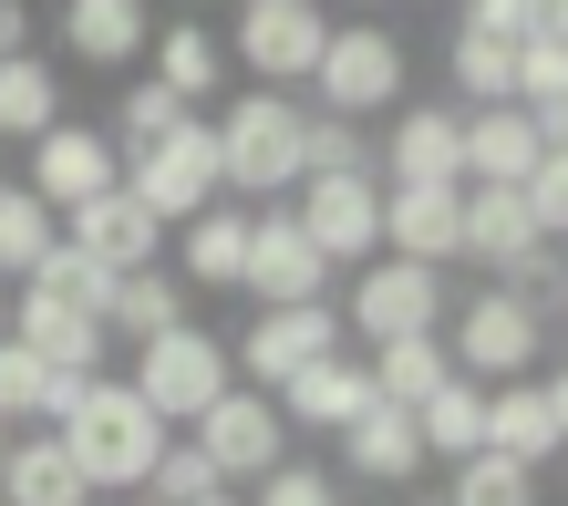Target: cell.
Returning <instances> with one entry per match:
<instances>
[{"instance_id": "obj_21", "label": "cell", "mask_w": 568, "mask_h": 506, "mask_svg": "<svg viewBox=\"0 0 568 506\" xmlns=\"http://www.w3.org/2000/svg\"><path fill=\"white\" fill-rule=\"evenodd\" d=\"M0 506H93V486L73 476L62 434H11V455H0Z\"/></svg>"}, {"instance_id": "obj_38", "label": "cell", "mask_w": 568, "mask_h": 506, "mask_svg": "<svg viewBox=\"0 0 568 506\" xmlns=\"http://www.w3.org/2000/svg\"><path fill=\"white\" fill-rule=\"evenodd\" d=\"M248 506H342V486L321 476V465H270V476H258V496Z\"/></svg>"}, {"instance_id": "obj_23", "label": "cell", "mask_w": 568, "mask_h": 506, "mask_svg": "<svg viewBox=\"0 0 568 506\" xmlns=\"http://www.w3.org/2000/svg\"><path fill=\"white\" fill-rule=\"evenodd\" d=\"M362 373H373V403H393V414H424V403L455 383V362H445V331H424V342H383Z\"/></svg>"}, {"instance_id": "obj_13", "label": "cell", "mask_w": 568, "mask_h": 506, "mask_svg": "<svg viewBox=\"0 0 568 506\" xmlns=\"http://www.w3.org/2000/svg\"><path fill=\"white\" fill-rule=\"evenodd\" d=\"M321 280H331V269H321V249L290 227V208H258V217H248L239 290L258 300V311H311V300H321Z\"/></svg>"}, {"instance_id": "obj_27", "label": "cell", "mask_w": 568, "mask_h": 506, "mask_svg": "<svg viewBox=\"0 0 568 506\" xmlns=\"http://www.w3.org/2000/svg\"><path fill=\"white\" fill-rule=\"evenodd\" d=\"M145 52H155V73H145V83H165L186 114H196V93H217V73H227V52L207 42V21H176V31H155Z\"/></svg>"}, {"instance_id": "obj_17", "label": "cell", "mask_w": 568, "mask_h": 506, "mask_svg": "<svg viewBox=\"0 0 568 506\" xmlns=\"http://www.w3.org/2000/svg\"><path fill=\"white\" fill-rule=\"evenodd\" d=\"M383 186H465V114L455 104H414L383 134Z\"/></svg>"}, {"instance_id": "obj_35", "label": "cell", "mask_w": 568, "mask_h": 506, "mask_svg": "<svg viewBox=\"0 0 568 506\" xmlns=\"http://www.w3.org/2000/svg\"><path fill=\"white\" fill-rule=\"evenodd\" d=\"M176 124H186V104H176V93H165V83H124V114H114L104 134H124L114 155H145V145H165V134H176Z\"/></svg>"}, {"instance_id": "obj_5", "label": "cell", "mask_w": 568, "mask_h": 506, "mask_svg": "<svg viewBox=\"0 0 568 506\" xmlns=\"http://www.w3.org/2000/svg\"><path fill=\"white\" fill-rule=\"evenodd\" d=\"M445 362L455 373H476V393H496V383H527L538 373V311L496 280V290H476L455 311V342H445Z\"/></svg>"}, {"instance_id": "obj_15", "label": "cell", "mask_w": 568, "mask_h": 506, "mask_svg": "<svg viewBox=\"0 0 568 506\" xmlns=\"http://www.w3.org/2000/svg\"><path fill=\"white\" fill-rule=\"evenodd\" d=\"M568 445V383H496L486 393V455H507V465H548Z\"/></svg>"}, {"instance_id": "obj_26", "label": "cell", "mask_w": 568, "mask_h": 506, "mask_svg": "<svg viewBox=\"0 0 568 506\" xmlns=\"http://www.w3.org/2000/svg\"><path fill=\"white\" fill-rule=\"evenodd\" d=\"M176 321H186V290L165 280V269H135V280H114V300H104V342L124 331L135 352H145V342H165Z\"/></svg>"}, {"instance_id": "obj_46", "label": "cell", "mask_w": 568, "mask_h": 506, "mask_svg": "<svg viewBox=\"0 0 568 506\" xmlns=\"http://www.w3.org/2000/svg\"><path fill=\"white\" fill-rule=\"evenodd\" d=\"M145 506H155V496H145Z\"/></svg>"}, {"instance_id": "obj_24", "label": "cell", "mask_w": 568, "mask_h": 506, "mask_svg": "<svg viewBox=\"0 0 568 506\" xmlns=\"http://www.w3.org/2000/svg\"><path fill=\"white\" fill-rule=\"evenodd\" d=\"M62 42H73L83 62H104V73H124V62L155 42V21L135 11V0H73V11H62Z\"/></svg>"}, {"instance_id": "obj_10", "label": "cell", "mask_w": 568, "mask_h": 506, "mask_svg": "<svg viewBox=\"0 0 568 506\" xmlns=\"http://www.w3.org/2000/svg\"><path fill=\"white\" fill-rule=\"evenodd\" d=\"M321 42H331V21L311 11V0H248V11H239V62L258 73V93L311 83L321 73Z\"/></svg>"}, {"instance_id": "obj_4", "label": "cell", "mask_w": 568, "mask_h": 506, "mask_svg": "<svg viewBox=\"0 0 568 506\" xmlns=\"http://www.w3.org/2000/svg\"><path fill=\"white\" fill-rule=\"evenodd\" d=\"M124 393H135L155 424H196V414L227 393V342H207L196 321H176L165 342L135 352V383H124Z\"/></svg>"}, {"instance_id": "obj_40", "label": "cell", "mask_w": 568, "mask_h": 506, "mask_svg": "<svg viewBox=\"0 0 568 506\" xmlns=\"http://www.w3.org/2000/svg\"><path fill=\"white\" fill-rule=\"evenodd\" d=\"M21 42H31V21H21V0H0V62H11Z\"/></svg>"}, {"instance_id": "obj_16", "label": "cell", "mask_w": 568, "mask_h": 506, "mask_svg": "<svg viewBox=\"0 0 568 506\" xmlns=\"http://www.w3.org/2000/svg\"><path fill=\"white\" fill-rule=\"evenodd\" d=\"M62 249H83L104 280H135V269H155V249H165V227L135 208L124 186H104V196H83L73 208V227H62Z\"/></svg>"}, {"instance_id": "obj_1", "label": "cell", "mask_w": 568, "mask_h": 506, "mask_svg": "<svg viewBox=\"0 0 568 506\" xmlns=\"http://www.w3.org/2000/svg\"><path fill=\"white\" fill-rule=\"evenodd\" d=\"M52 434H62V455H73V476H83L93 496H104V486H145L155 455H165V424H155L124 383H83V403H73Z\"/></svg>"}, {"instance_id": "obj_28", "label": "cell", "mask_w": 568, "mask_h": 506, "mask_svg": "<svg viewBox=\"0 0 568 506\" xmlns=\"http://www.w3.org/2000/svg\"><path fill=\"white\" fill-rule=\"evenodd\" d=\"M414 445H424V465H434V455H445V465L486 455V393H476V383H445V393L414 414Z\"/></svg>"}, {"instance_id": "obj_2", "label": "cell", "mask_w": 568, "mask_h": 506, "mask_svg": "<svg viewBox=\"0 0 568 506\" xmlns=\"http://www.w3.org/2000/svg\"><path fill=\"white\" fill-rule=\"evenodd\" d=\"M207 134H217V186H239V196H290L300 186V104L290 93H239Z\"/></svg>"}, {"instance_id": "obj_3", "label": "cell", "mask_w": 568, "mask_h": 506, "mask_svg": "<svg viewBox=\"0 0 568 506\" xmlns=\"http://www.w3.org/2000/svg\"><path fill=\"white\" fill-rule=\"evenodd\" d=\"M311 93H321V114H342V124L383 114V104H404V31H383V21L331 31V42H321V73H311Z\"/></svg>"}, {"instance_id": "obj_14", "label": "cell", "mask_w": 568, "mask_h": 506, "mask_svg": "<svg viewBox=\"0 0 568 506\" xmlns=\"http://www.w3.org/2000/svg\"><path fill=\"white\" fill-rule=\"evenodd\" d=\"M383 249L404 269L465 259V186H383Z\"/></svg>"}, {"instance_id": "obj_18", "label": "cell", "mask_w": 568, "mask_h": 506, "mask_svg": "<svg viewBox=\"0 0 568 506\" xmlns=\"http://www.w3.org/2000/svg\"><path fill=\"white\" fill-rule=\"evenodd\" d=\"M538 155H568L558 134H538V114H517V104L465 114V186H527Z\"/></svg>"}, {"instance_id": "obj_44", "label": "cell", "mask_w": 568, "mask_h": 506, "mask_svg": "<svg viewBox=\"0 0 568 506\" xmlns=\"http://www.w3.org/2000/svg\"><path fill=\"white\" fill-rule=\"evenodd\" d=\"M0 196H11V176H0Z\"/></svg>"}, {"instance_id": "obj_43", "label": "cell", "mask_w": 568, "mask_h": 506, "mask_svg": "<svg viewBox=\"0 0 568 506\" xmlns=\"http://www.w3.org/2000/svg\"><path fill=\"white\" fill-rule=\"evenodd\" d=\"M207 506H239V496H207Z\"/></svg>"}, {"instance_id": "obj_41", "label": "cell", "mask_w": 568, "mask_h": 506, "mask_svg": "<svg viewBox=\"0 0 568 506\" xmlns=\"http://www.w3.org/2000/svg\"><path fill=\"white\" fill-rule=\"evenodd\" d=\"M0 342H11V290H0Z\"/></svg>"}, {"instance_id": "obj_19", "label": "cell", "mask_w": 568, "mask_h": 506, "mask_svg": "<svg viewBox=\"0 0 568 506\" xmlns=\"http://www.w3.org/2000/svg\"><path fill=\"white\" fill-rule=\"evenodd\" d=\"M270 403H280V424H321V434H342L362 403H373V373H362L352 352H331V362H311V373H290Z\"/></svg>"}, {"instance_id": "obj_9", "label": "cell", "mask_w": 568, "mask_h": 506, "mask_svg": "<svg viewBox=\"0 0 568 506\" xmlns=\"http://www.w3.org/2000/svg\"><path fill=\"white\" fill-rule=\"evenodd\" d=\"M352 331H342V311L331 300H311V311H258L248 321V342L227 352V373H248V393H280L290 373H311V362H331Z\"/></svg>"}, {"instance_id": "obj_20", "label": "cell", "mask_w": 568, "mask_h": 506, "mask_svg": "<svg viewBox=\"0 0 568 506\" xmlns=\"http://www.w3.org/2000/svg\"><path fill=\"white\" fill-rule=\"evenodd\" d=\"M538 249H558V239H538V227H527L517 186H465V259H486V269H507V280H517Z\"/></svg>"}, {"instance_id": "obj_25", "label": "cell", "mask_w": 568, "mask_h": 506, "mask_svg": "<svg viewBox=\"0 0 568 506\" xmlns=\"http://www.w3.org/2000/svg\"><path fill=\"white\" fill-rule=\"evenodd\" d=\"M52 124H62V73H52L42 52H11V62H0V134L42 145Z\"/></svg>"}, {"instance_id": "obj_45", "label": "cell", "mask_w": 568, "mask_h": 506, "mask_svg": "<svg viewBox=\"0 0 568 506\" xmlns=\"http://www.w3.org/2000/svg\"><path fill=\"white\" fill-rule=\"evenodd\" d=\"M424 506H445V496H424Z\"/></svg>"}, {"instance_id": "obj_31", "label": "cell", "mask_w": 568, "mask_h": 506, "mask_svg": "<svg viewBox=\"0 0 568 506\" xmlns=\"http://www.w3.org/2000/svg\"><path fill=\"white\" fill-rule=\"evenodd\" d=\"M311 176H373V145L342 114H300V186Z\"/></svg>"}, {"instance_id": "obj_42", "label": "cell", "mask_w": 568, "mask_h": 506, "mask_svg": "<svg viewBox=\"0 0 568 506\" xmlns=\"http://www.w3.org/2000/svg\"><path fill=\"white\" fill-rule=\"evenodd\" d=\"M0 455H11V424H0Z\"/></svg>"}, {"instance_id": "obj_32", "label": "cell", "mask_w": 568, "mask_h": 506, "mask_svg": "<svg viewBox=\"0 0 568 506\" xmlns=\"http://www.w3.org/2000/svg\"><path fill=\"white\" fill-rule=\"evenodd\" d=\"M52 239H62V227H52V208H31L21 186L0 196V280H31V269L52 259Z\"/></svg>"}, {"instance_id": "obj_12", "label": "cell", "mask_w": 568, "mask_h": 506, "mask_svg": "<svg viewBox=\"0 0 568 506\" xmlns=\"http://www.w3.org/2000/svg\"><path fill=\"white\" fill-rule=\"evenodd\" d=\"M104 186H124V155H114V134L104 124H52L42 145H31V208H52V217H73L83 196H104Z\"/></svg>"}, {"instance_id": "obj_6", "label": "cell", "mask_w": 568, "mask_h": 506, "mask_svg": "<svg viewBox=\"0 0 568 506\" xmlns=\"http://www.w3.org/2000/svg\"><path fill=\"white\" fill-rule=\"evenodd\" d=\"M124 196L165 227V217H207L217 208V134H207V114H186L165 145H145V155H124Z\"/></svg>"}, {"instance_id": "obj_8", "label": "cell", "mask_w": 568, "mask_h": 506, "mask_svg": "<svg viewBox=\"0 0 568 506\" xmlns=\"http://www.w3.org/2000/svg\"><path fill=\"white\" fill-rule=\"evenodd\" d=\"M445 321V269H404V259H373L362 269V290L342 300V331H362V342H424V331Z\"/></svg>"}, {"instance_id": "obj_30", "label": "cell", "mask_w": 568, "mask_h": 506, "mask_svg": "<svg viewBox=\"0 0 568 506\" xmlns=\"http://www.w3.org/2000/svg\"><path fill=\"white\" fill-rule=\"evenodd\" d=\"M239 259H248V217H239V208L186 217V280H196V290H239Z\"/></svg>"}, {"instance_id": "obj_22", "label": "cell", "mask_w": 568, "mask_h": 506, "mask_svg": "<svg viewBox=\"0 0 568 506\" xmlns=\"http://www.w3.org/2000/svg\"><path fill=\"white\" fill-rule=\"evenodd\" d=\"M342 465L373 486H404L424 476V445H414V414H393V403H362V414L342 424Z\"/></svg>"}, {"instance_id": "obj_37", "label": "cell", "mask_w": 568, "mask_h": 506, "mask_svg": "<svg viewBox=\"0 0 568 506\" xmlns=\"http://www.w3.org/2000/svg\"><path fill=\"white\" fill-rule=\"evenodd\" d=\"M517 208H527V227H538V239H558V227H568V155H538V165H527Z\"/></svg>"}, {"instance_id": "obj_29", "label": "cell", "mask_w": 568, "mask_h": 506, "mask_svg": "<svg viewBox=\"0 0 568 506\" xmlns=\"http://www.w3.org/2000/svg\"><path fill=\"white\" fill-rule=\"evenodd\" d=\"M21 300H42V311H73V321H104L114 280H104V269H93L83 249H62V239H52V259H42V269L21 280Z\"/></svg>"}, {"instance_id": "obj_39", "label": "cell", "mask_w": 568, "mask_h": 506, "mask_svg": "<svg viewBox=\"0 0 568 506\" xmlns=\"http://www.w3.org/2000/svg\"><path fill=\"white\" fill-rule=\"evenodd\" d=\"M465 42H527V0H476V11H465Z\"/></svg>"}, {"instance_id": "obj_33", "label": "cell", "mask_w": 568, "mask_h": 506, "mask_svg": "<svg viewBox=\"0 0 568 506\" xmlns=\"http://www.w3.org/2000/svg\"><path fill=\"white\" fill-rule=\"evenodd\" d=\"M455 93H465L476 114L517 104V52H507V42H465V31H455Z\"/></svg>"}, {"instance_id": "obj_36", "label": "cell", "mask_w": 568, "mask_h": 506, "mask_svg": "<svg viewBox=\"0 0 568 506\" xmlns=\"http://www.w3.org/2000/svg\"><path fill=\"white\" fill-rule=\"evenodd\" d=\"M145 486H155V506H207V496H227V486L207 476V455H196V445H165Z\"/></svg>"}, {"instance_id": "obj_11", "label": "cell", "mask_w": 568, "mask_h": 506, "mask_svg": "<svg viewBox=\"0 0 568 506\" xmlns=\"http://www.w3.org/2000/svg\"><path fill=\"white\" fill-rule=\"evenodd\" d=\"M290 227L321 249V269H342V259L373 269V249H383V186L373 176H311L300 208H290Z\"/></svg>"}, {"instance_id": "obj_7", "label": "cell", "mask_w": 568, "mask_h": 506, "mask_svg": "<svg viewBox=\"0 0 568 506\" xmlns=\"http://www.w3.org/2000/svg\"><path fill=\"white\" fill-rule=\"evenodd\" d=\"M186 445L207 455V476L227 486V476H270V465H290V424H280V403H270V393L227 383L207 414H196V434H186Z\"/></svg>"}, {"instance_id": "obj_34", "label": "cell", "mask_w": 568, "mask_h": 506, "mask_svg": "<svg viewBox=\"0 0 568 506\" xmlns=\"http://www.w3.org/2000/svg\"><path fill=\"white\" fill-rule=\"evenodd\" d=\"M445 506H538V465H507V455H465Z\"/></svg>"}]
</instances>
